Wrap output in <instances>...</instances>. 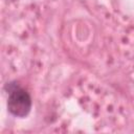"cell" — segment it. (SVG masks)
<instances>
[{
    "instance_id": "obj_1",
    "label": "cell",
    "mask_w": 134,
    "mask_h": 134,
    "mask_svg": "<svg viewBox=\"0 0 134 134\" xmlns=\"http://www.w3.org/2000/svg\"><path fill=\"white\" fill-rule=\"evenodd\" d=\"M5 90L8 93L7 110L16 117H25L29 114L32 106L29 93L20 87L17 82H10L5 85Z\"/></svg>"
}]
</instances>
